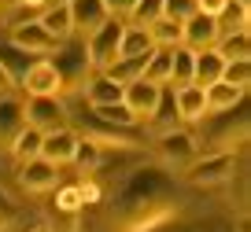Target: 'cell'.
Masks as SVG:
<instances>
[{"mask_svg":"<svg viewBox=\"0 0 251 232\" xmlns=\"http://www.w3.org/2000/svg\"><path fill=\"white\" fill-rule=\"evenodd\" d=\"M71 162H78L85 173H93L96 166H100V144H96V140H81L78 137V147H74V159H71Z\"/></svg>","mask_w":251,"mask_h":232,"instance_id":"obj_31","label":"cell"},{"mask_svg":"<svg viewBox=\"0 0 251 232\" xmlns=\"http://www.w3.org/2000/svg\"><path fill=\"white\" fill-rule=\"evenodd\" d=\"M229 0H196V11H203V15H211V19H218V11L226 8Z\"/></svg>","mask_w":251,"mask_h":232,"instance_id":"obj_36","label":"cell"},{"mask_svg":"<svg viewBox=\"0 0 251 232\" xmlns=\"http://www.w3.org/2000/svg\"><path fill=\"white\" fill-rule=\"evenodd\" d=\"M48 63H52V70L59 74L63 93H67V89H78L81 81L93 74V67H89V59H85V48H81V45H71V41L55 48V59H48Z\"/></svg>","mask_w":251,"mask_h":232,"instance_id":"obj_4","label":"cell"},{"mask_svg":"<svg viewBox=\"0 0 251 232\" xmlns=\"http://www.w3.org/2000/svg\"><path fill=\"white\" fill-rule=\"evenodd\" d=\"M148 37L155 48H177L181 45V23H170V19H155L148 26Z\"/></svg>","mask_w":251,"mask_h":232,"instance_id":"obj_26","label":"cell"},{"mask_svg":"<svg viewBox=\"0 0 251 232\" xmlns=\"http://www.w3.org/2000/svg\"><path fill=\"white\" fill-rule=\"evenodd\" d=\"M8 89H11V81H8V77H4V70H0V96L8 93Z\"/></svg>","mask_w":251,"mask_h":232,"instance_id":"obj_38","label":"cell"},{"mask_svg":"<svg viewBox=\"0 0 251 232\" xmlns=\"http://www.w3.org/2000/svg\"><path fill=\"white\" fill-rule=\"evenodd\" d=\"M222 67H226V59H222L218 52H192V85L196 89H207V85H214L222 77Z\"/></svg>","mask_w":251,"mask_h":232,"instance_id":"obj_16","label":"cell"},{"mask_svg":"<svg viewBox=\"0 0 251 232\" xmlns=\"http://www.w3.org/2000/svg\"><path fill=\"white\" fill-rule=\"evenodd\" d=\"M148 122H159V125H163V133H166V129H174V122H177V107H174V89H159V103H155V111H151Z\"/></svg>","mask_w":251,"mask_h":232,"instance_id":"obj_29","label":"cell"},{"mask_svg":"<svg viewBox=\"0 0 251 232\" xmlns=\"http://www.w3.org/2000/svg\"><path fill=\"white\" fill-rule=\"evenodd\" d=\"M37 23H41V30H45L48 37H55L59 45H67V41L74 37V26H71V11H67V4H55V8H41Z\"/></svg>","mask_w":251,"mask_h":232,"instance_id":"obj_15","label":"cell"},{"mask_svg":"<svg viewBox=\"0 0 251 232\" xmlns=\"http://www.w3.org/2000/svg\"><path fill=\"white\" fill-rule=\"evenodd\" d=\"M81 207V192L78 188H63L59 192V210H78Z\"/></svg>","mask_w":251,"mask_h":232,"instance_id":"obj_35","label":"cell"},{"mask_svg":"<svg viewBox=\"0 0 251 232\" xmlns=\"http://www.w3.org/2000/svg\"><path fill=\"white\" fill-rule=\"evenodd\" d=\"M93 115L100 118L103 125H111V129H133L137 118L126 111V103H107V107H93Z\"/></svg>","mask_w":251,"mask_h":232,"instance_id":"obj_28","label":"cell"},{"mask_svg":"<svg viewBox=\"0 0 251 232\" xmlns=\"http://www.w3.org/2000/svg\"><path fill=\"white\" fill-rule=\"evenodd\" d=\"M188 15H196V0H163V19L185 23Z\"/></svg>","mask_w":251,"mask_h":232,"instance_id":"obj_32","label":"cell"},{"mask_svg":"<svg viewBox=\"0 0 251 232\" xmlns=\"http://www.w3.org/2000/svg\"><path fill=\"white\" fill-rule=\"evenodd\" d=\"M170 195H174V185L166 177V170L144 166L126 181L122 199H118V217L126 221L129 232H148L170 214Z\"/></svg>","mask_w":251,"mask_h":232,"instance_id":"obj_1","label":"cell"},{"mask_svg":"<svg viewBox=\"0 0 251 232\" xmlns=\"http://www.w3.org/2000/svg\"><path fill=\"white\" fill-rule=\"evenodd\" d=\"M11 45L23 48L26 55H52L55 48H59V41L48 37V33L41 30V23L33 19V23H23V26H15V30H11Z\"/></svg>","mask_w":251,"mask_h":232,"instance_id":"obj_8","label":"cell"},{"mask_svg":"<svg viewBox=\"0 0 251 232\" xmlns=\"http://www.w3.org/2000/svg\"><path fill=\"white\" fill-rule=\"evenodd\" d=\"M103 8H107V19L126 23V19H129V11L137 8V0H103Z\"/></svg>","mask_w":251,"mask_h":232,"instance_id":"obj_33","label":"cell"},{"mask_svg":"<svg viewBox=\"0 0 251 232\" xmlns=\"http://www.w3.org/2000/svg\"><path fill=\"white\" fill-rule=\"evenodd\" d=\"M67 11H71L74 33H81V37H89L93 30H100V26L107 23V8H103V0H71Z\"/></svg>","mask_w":251,"mask_h":232,"instance_id":"obj_9","label":"cell"},{"mask_svg":"<svg viewBox=\"0 0 251 232\" xmlns=\"http://www.w3.org/2000/svg\"><path fill=\"white\" fill-rule=\"evenodd\" d=\"M26 129L23 118V103L11 100V96H0V151H8L15 144V137Z\"/></svg>","mask_w":251,"mask_h":232,"instance_id":"obj_14","label":"cell"},{"mask_svg":"<svg viewBox=\"0 0 251 232\" xmlns=\"http://www.w3.org/2000/svg\"><path fill=\"white\" fill-rule=\"evenodd\" d=\"M122 103H126V111L137 118V122H148L151 118V111H155V103H159V85H148V81H133V85H126L122 89Z\"/></svg>","mask_w":251,"mask_h":232,"instance_id":"obj_12","label":"cell"},{"mask_svg":"<svg viewBox=\"0 0 251 232\" xmlns=\"http://www.w3.org/2000/svg\"><path fill=\"white\" fill-rule=\"evenodd\" d=\"M30 67H33V55H26L23 48H15L11 41H0V70H4V77H8L11 85H19Z\"/></svg>","mask_w":251,"mask_h":232,"instance_id":"obj_18","label":"cell"},{"mask_svg":"<svg viewBox=\"0 0 251 232\" xmlns=\"http://www.w3.org/2000/svg\"><path fill=\"white\" fill-rule=\"evenodd\" d=\"M214 45H218V26H214L211 15L196 11V15H188L181 23V48H188V52H211Z\"/></svg>","mask_w":251,"mask_h":232,"instance_id":"obj_7","label":"cell"},{"mask_svg":"<svg viewBox=\"0 0 251 232\" xmlns=\"http://www.w3.org/2000/svg\"><path fill=\"white\" fill-rule=\"evenodd\" d=\"M159 159L174 170H188V166L200 159V144L192 140V133L185 129H166L159 137Z\"/></svg>","mask_w":251,"mask_h":232,"instance_id":"obj_5","label":"cell"},{"mask_svg":"<svg viewBox=\"0 0 251 232\" xmlns=\"http://www.w3.org/2000/svg\"><path fill=\"white\" fill-rule=\"evenodd\" d=\"M55 4H71V0H45V8H55Z\"/></svg>","mask_w":251,"mask_h":232,"instance_id":"obj_39","label":"cell"},{"mask_svg":"<svg viewBox=\"0 0 251 232\" xmlns=\"http://www.w3.org/2000/svg\"><path fill=\"white\" fill-rule=\"evenodd\" d=\"M240 100H244V89H233V85H226V81H214V85L203 89L207 115H229Z\"/></svg>","mask_w":251,"mask_h":232,"instance_id":"obj_17","label":"cell"},{"mask_svg":"<svg viewBox=\"0 0 251 232\" xmlns=\"http://www.w3.org/2000/svg\"><path fill=\"white\" fill-rule=\"evenodd\" d=\"M214 52H218V55H222L226 63H233V59H248V52H251L248 30H240V33H229V37H218Z\"/></svg>","mask_w":251,"mask_h":232,"instance_id":"obj_25","label":"cell"},{"mask_svg":"<svg viewBox=\"0 0 251 232\" xmlns=\"http://www.w3.org/2000/svg\"><path fill=\"white\" fill-rule=\"evenodd\" d=\"M19 181H23L26 192H48V188L59 185V170L45 159H30V162L19 166Z\"/></svg>","mask_w":251,"mask_h":232,"instance_id":"obj_13","label":"cell"},{"mask_svg":"<svg viewBox=\"0 0 251 232\" xmlns=\"http://www.w3.org/2000/svg\"><path fill=\"white\" fill-rule=\"evenodd\" d=\"M155 19H163V0H137V8L129 11L126 26H133V30H148Z\"/></svg>","mask_w":251,"mask_h":232,"instance_id":"obj_27","label":"cell"},{"mask_svg":"<svg viewBox=\"0 0 251 232\" xmlns=\"http://www.w3.org/2000/svg\"><path fill=\"white\" fill-rule=\"evenodd\" d=\"M174 107H177V118H185V122H203L207 118L203 89H196V85L174 89Z\"/></svg>","mask_w":251,"mask_h":232,"instance_id":"obj_19","label":"cell"},{"mask_svg":"<svg viewBox=\"0 0 251 232\" xmlns=\"http://www.w3.org/2000/svg\"><path fill=\"white\" fill-rule=\"evenodd\" d=\"M218 81H226V85H233V89H248V81H251V63L248 59H233V63H226L222 67V77Z\"/></svg>","mask_w":251,"mask_h":232,"instance_id":"obj_30","label":"cell"},{"mask_svg":"<svg viewBox=\"0 0 251 232\" xmlns=\"http://www.w3.org/2000/svg\"><path fill=\"white\" fill-rule=\"evenodd\" d=\"M236 4H248V0H236Z\"/></svg>","mask_w":251,"mask_h":232,"instance_id":"obj_41","label":"cell"},{"mask_svg":"<svg viewBox=\"0 0 251 232\" xmlns=\"http://www.w3.org/2000/svg\"><path fill=\"white\" fill-rule=\"evenodd\" d=\"M26 89V96H59L63 85H59V74L52 70L48 59H33V67L26 70V77L19 81Z\"/></svg>","mask_w":251,"mask_h":232,"instance_id":"obj_10","label":"cell"},{"mask_svg":"<svg viewBox=\"0 0 251 232\" xmlns=\"http://www.w3.org/2000/svg\"><path fill=\"white\" fill-rule=\"evenodd\" d=\"M15 8H30V11H41L45 8V0H11Z\"/></svg>","mask_w":251,"mask_h":232,"instance_id":"obj_37","label":"cell"},{"mask_svg":"<svg viewBox=\"0 0 251 232\" xmlns=\"http://www.w3.org/2000/svg\"><path fill=\"white\" fill-rule=\"evenodd\" d=\"M170 85H174V89L192 85V52H188V48H181V45L170 52Z\"/></svg>","mask_w":251,"mask_h":232,"instance_id":"obj_23","label":"cell"},{"mask_svg":"<svg viewBox=\"0 0 251 232\" xmlns=\"http://www.w3.org/2000/svg\"><path fill=\"white\" fill-rule=\"evenodd\" d=\"M85 96H89V107H107V103H122V85H115L111 77L96 74L93 81H85Z\"/></svg>","mask_w":251,"mask_h":232,"instance_id":"obj_20","label":"cell"},{"mask_svg":"<svg viewBox=\"0 0 251 232\" xmlns=\"http://www.w3.org/2000/svg\"><path fill=\"white\" fill-rule=\"evenodd\" d=\"M33 232H48V229H33Z\"/></svg>","mask_w":251,"mask_h":232,"instance_id":"obj_40","label":"cell"},{"mask_svg":"<svg viewBox=\"0 0 251 232\" xmlns=\"http://www.w3.org/2000/svg\"><path fill=\"white\" fill-rule=\"evenodd\" d=\"M23 118L30 129H37L41 137L55 129H67V103L59 96H30L23 103Z\"/></svg>","mask_w":251,"mask_h":232,"instance_id":"obj_3","label":"cell"},{"mask_svg":"<svg viewBox=\"0 0 251 232\" xmlns=\"http://www.w3.org/2000/svg\"><path fill=\"white\" fill-rule=\"evenodd\" d=\"M236 170V155L233 151H214V155H200L196 162L185 170V177L192 185H222L229 181Z\"/></svg>","mask_w":251,"mask_h":232,"instance_id":"obj_6","label":"cell"},{"mask_svg":"<svg viewBox=\"0 0 251 232\" xmlns=\"http://www.w3.org/2000/svg\"><path fill=\"white\" fill-rule=\"evenodd\" d=\"M8 151L19 159V166H23V162H30V159H41V133L26 125V129L15 137V144H11Z\"/></svg>","mask_w":251,"mask_h":232,"instance_id":"obj_24","label":"cell"},{"mask_svg":"<svg viewBox=\"0 0 251 232\" xmlns=\"http://www.w3.org/2000/svg\"><path fill=\"white\" fill-rule=\"evenodd\" d=\"M122 33H126V23H118V19H107V23L100 26V30H93L85 41H81V48H85V59L93 70H107L111 63L118 59V45H122Z\"/></svg>","mask_w":251,"mask_h":232,"instance_id":"obj_2","label":"cell"},{"mask_svg":"<svg viewBox=\"0 0 251 232\" xmlns=\"http://www.w3.org/2000/svg\"><path fill=\"white\" fill-rule=\"evenodd\" d=\"M151 48H155V45H151L148 30H133V26H126L122 45H118V59H144Z\"/></svg>","mask_w":251,"mask_h":232,"instance_id":"obj_22","label":"cell"},{"mask_svg":"<svg viewBox=\"0 0 251 232\" xmlns=\"http://www.w3.org/2000/svg\"><path fill=\"white\" fill-rule=\"evenodd\" d=\"M248 4H236V0H229L226 8L218 11V19H214V26H218V37H229V33H240L248 30Z\"/></svg>","mask_w":251,"mask_h":232,"instance_id":"obj_21","label":"cell"},{"mask_svg":"<svg viewBox=\"0 0 251 232\" xmlns=\"http://www.w3.org/2000/svg\"><path fill=\"white\" fill-rule=\"evenodd\" d=\"M74 147H78V133H74V129L45 133V137H41V159L59 170L63 162H71V159H74Z\"/></svg>","mask_w":251,"mask_h":232,"instance_id":"obj_11","label":"cell"},{"mask_svg":"<svg viewBox=\"0 0 251 232\" xmlns=\"http://www.w3.org/2000/svg\"><path fill=\"white\" fill-rule=\"evenodd\" d=\"M15 221H19V207L8 199V192L0 188V232L8 229V225H15Z\"/></svg>","mask_w":251,"mask_h":232,"instance_id":"obj_34","label":"cell"}]
</instances>
